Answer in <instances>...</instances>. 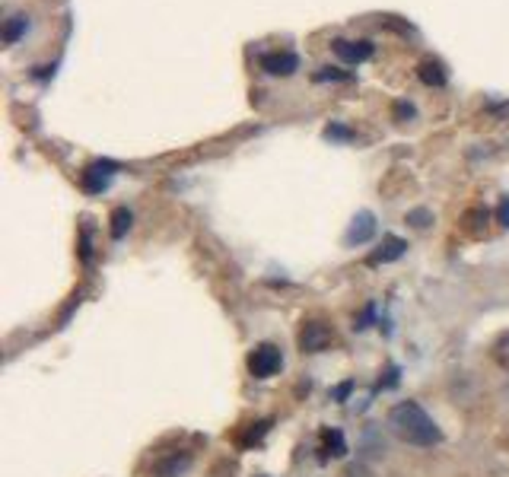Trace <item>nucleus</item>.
<instances>
[{
  "instance_id": "obj_1",
  "label": "nucleus",
  "mask_w": 509,
  "mask_h": 477,
  "mask_svg": "<svg viewBox=\"0 0 509 477\" xmlns=\"http://www.w3.org/2000/svg\"><path fill=\"white\" fill-rule=\"evenodd\" d=\"M389 429L407 446H420V449H430L443 439L439 426L433 424V417L417 401H398L389 411Z\"/></svg>"
},
{
  "instance_id": "obj_2",
  "label": "nucleus",
  "mask_w": 509,
  "mask_h": 477,
  "mask_svg": "<svg viewBox=\"0 0 509 477\" xmlns=\"http://www.w3.org/2000/svg\"><path fill=\"white\" fill-rule=\"evenodd\" d=\"M280 363H283V357L274 344H258L255 350L248 353V372H252L255 379H271L280 369Z\"/></svg>"
},
{
  "instance_id": "obj_3",
  "label": "nucleus",
  "mask_w": 509,
  "mask_h": 477,
  "mask_svg": "<svg viewBox=\"0 0 509 477\" xmlns=\"http://www.w3.org/2000/svg\"><path fill=\"white\" fill-rule=\"evenodd\" d=\"M115 172H118V162H112V159L93 162V166L83 169V175H80V185H83V191H90V194H102V191L112 185Z\"/></svg>"
},
{
  "instance_id": "obj_4",
  "label": "nucleus",
  "mask_w": 509,
  "mask_h": 477,
  "mask_svg": "<svg viewBox=\"0 0 509 477\" xmlns=\"http://www.w3.org/2000/svg\"><path fill=\"white\" fill-rule=\"evenodd\" d=\"M331 340H335V334L325 322H305L303 331H300V347L303 353H322L331 347Z\"/></svg>"
},
{
  "instance_id": "obj_5",
  "label": "nucleus",
  "mask_w": 509,
  "mask_h": 477,
  "mask_svg": "<svg viewBox=\"0 0 509 477\" xmlns=\"http://www.w3.org/2000/svg\"><path fill=\"white\" fill-rule=\"evenodd\" d=\"M261 70H268L271 77H293V73L300 70V54L268 51V54H261Z\"/></svg>"
},
{
  "instance_id": "obj_6",
  "label": "nucleus",
  "mask_w": 509,
  "mask_h": 477,
  "mask_svg": "<svg viewBox=\"0 0 509 477\" xmlns=\"http://www.w3.org/2000/svg\"><path fill=\"white\" fill-rule=\"evenodd\" d=\"M331 48H335V54L344 61V64H363V61L372 58V42H366V38H360V42H347V38H335L331 42Z\"/></svg>"
},
{
  "instance_id": "obj_7",
  "label": "nucleus",
  "mask_w": 509,
  "mask_h": 477,
  "mask_svg": "<svg viewBox=\"0 0 509 477\" xmlns=\"http://www.w3.org/2000/svg\"><path fill=\"white\" fill-rule=\"evenodd\" d=\"M376 236V216L369 214V210H360V214L354 216V223H350V229L344 233V245H363L369 242V238Z\"/></svg>"
},
{
  "instance_id": "obj_8",
  "label": "nucleus",
  "mask_w": 509,
  "mask_h": 477,
  "mask_svg": "<svg viewBox=\"0 0 509 477\" xmlns=\"http://www.w3.org/2000/svg\"><path fill=\"white\" fill-rule=\"evenodd\" d=\"M407 251V242L404 238H398V236H385L382 238V245H379L376 251L369 255V264L376 268V264H389V261H398Z\"/></svg>"
},
{
  "instance_id": "obj_9",
  "label": "nucleus",
  "mask_w": 509,
  "mask_h": 477,
  "mask_svg": "<svg viewBox=\"0 0 509 477\" xmlns=\"http://www.w3.org/2000/svg\"><path fill=\"white\" fill-rule=\"evenodd\" d=\"M191 468V455L182 452V455H169L166 461H159V465L153 468L156 477H179L182 471H188Z\"/></svg>"
},
{
  "instance_id": "obj_10",
  "label": "nucleus",
  "mask_w": 509,
  "mask_h": 477,
  "mask_svg": "<svg viewBox=\"0 0 509 477\" xmlns=\"http://www.w3.org/2000/svg\"><path fill=\"white\" fill-rule=\"evenodd\" d=\"M417 77L424 80L426 86H446V80H449L439 61H424V64L417 67Z\"/></svg>"
},
{
  "instance_id": "obj_11",
  "label": "nucleus",
  "mask_w": 509,
  "mask_h": 477,
  "mask_svg": "<svg viewBox=\"0 0 509 477\" xmlns=\"http://www.w3.org/2000/svg\"><path fill=\"white\" fill-rule=\"evenodd\" d=\"M26 29H29V16H23V13L10 16V19H6V26H4V42L6 45H16L19 38L26 36Z\"/></svg>"
},
{
  "instance_id": "obj_12",
  "label": "nucleus",
  "mask_w": 509,
  "mask_h": 477,
  "mask_svg": "<svg viewBox=\"0 0 509 477\" xmlns=\"http://www.w3.org/2000/svg\"><path fill=\"white\" fill-rule=\"evenodd\" d=\"M131 220H134V216H131V210H127V207H118V210H115V214H112V238H121V236H125L127 229H131Z\"/></svg>"
},
{
  "instance_id": "obj_13",
  "label": "nucleus",
  "mask_w": 509,
  "mask_h": 477,
  "mask_svg": "<svg viewBox=\"0 0 509 477\" xmlns=\"http://www.w3.org/2000/svg\"><path fill=\"white\" fill-rule=\"evenodd\" d=\"M493 360L500 363V369L509 372V334H503V337L493 344Z\"/></svg>"
},
{
  "instance_id": "obj_14",
  "label": "nucleus",
  "mask_w": 509,
  "mask_h": 477,
  "mask_svg": "<svg viewBox=\"0 0 509 477\" xmlns=\"http://www.w3.org/2000/svg\"><path fill=\"white\" fill-rule=\"evenodd\" d=\"M325 449H328V455H344V452H347V446H344V436L337 433V429H328V433H325Z\"/></svg>"
},
{
  "instance_id": "obj_15",
  "label": "nucleus",
  "mask_w": 509,
  "mask_h": 477,
  "mask_svg": "<svg viewBox=\"0 0 509 477\" xmlns=\"http://www.w3.org/2000/svg\"><path fill=\"white\" fill-rule=\"evenodd\" d=\"M407 223H411L414 229H426L433 223V214L430 210H411V214H407Z\"/></svg>"
},
{
  "instance_id": "obj_16",
  "label": "nucleus",
  "mask_w": 509,
  "mask_h": 477,
  "mask_svg": "<svg viewBox=\"0 0 509 477\" xmlns=\"http://www.w3.org/2000/svg\"><path fill=\"white\" fill-rule=\"evenodd\" d=\"M318 83H325V80H350V73H341V70H331V67H322V70L315 73Z\"/></svg>"
},
{
  "instance_id": "obj_17",
  "label": "nucleus",
  "mask_w": 509,
  "mask_h": 477,
  "mask_svg": "<svg viewBox=\"0 0 509 477\" xmlns=\"http://www.w3.org/2000/svg\"><path fill=\"white\" fill-rule=\"evenodd\" d=\"M497 220L503 223V226H509V197H506L503 204H500V210H497Z\"/></svg>"
},
{
  "instance_id": "obj_18",
  "label": "nucleus",
  "mask_w": 509,
  "mask_h": 477,
  "mask_svg": "<svg viewBox=\"0 0 509 477\" xmlns=\"http://www.w3.org/2000/svg\"><path fill=\"white\" fill-rule=\"evenodd\" d=\"M398 118H414V105H407V102H398Z\"/></svg>"
},
{
  "instance_id": "obj_19",
  "label": "nucleus",
  "mask_w": 509,
  "mask_h": 477,
  "mask_svg": "<svg viewBox=\"0 0 509 477\" xmlns=\"http://www.w3.org/2000/svg\"><path fill=\"white\" fill-rule=\"evenodd\" d=\"M325 137H344V140H347L350 131H347V127H328V131H325Z\"/></svg>"
}]
</instances>
